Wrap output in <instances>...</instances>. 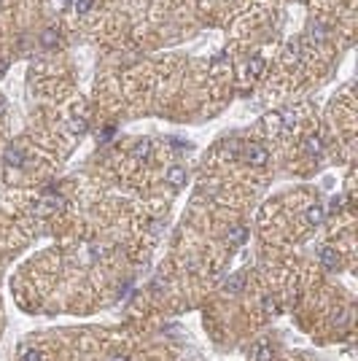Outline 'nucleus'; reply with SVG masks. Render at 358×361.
I'll use <instances>...</instances> for the list:
<instances>
[{"label": "nucleus", "instance_id": "10", "mask_svg": "<svg viewBox=\"0 0 358 361\" xmlns=\"http://www.w3.org/2000/svg\"><path fill=\"white\" fill-rule=\"evenodd\" d=\"M261 73H264V62H261L259 57H254L248 62V76H254V78H259Z\"/></svg>", "mask_w": 358, "mask_h": 361}, {"label": "nucleus", "instance_id": "12", "mask_svg": "<svg viewBox=\"0 0 358 361\" xmlns=\"http://www.w3.org/2000/svg\"><path fill=\"white\" fill-rule=\"evenodd\" d=\"M70 132H73V135H83V132H87V119H83V116L73 119V122H70Z\"/></svg>", "mask_w": 358, "mask_h": 361}, {"label": "nucleus", "instance_id": "7", "mask_svg": "<svg viewBox=\"0 0 358 361\" xmlns=\"http://www.w3.org/2000/svg\"><path fill=\"white\" fill-rule=\"evenodd\" d=\"M59 44V30L57 27H46L44 33H40V46L44 49H54Z\"/></svg>", "mask_w": 358, "mask_h": 361}, {"label": "nucleus", "instance_id": "21", "mask_svg": "<svg viewBox=\"0 0 358 361\" xmlns=\"http://www.w3.org/2000/svg\"><path fill=\"white\" fill-rule=\"evenodd\" d=\"M6 68H8V65H6L3 59H0V76H6Z\"/></svg>", "mask_w": 358, "mask_h": 361}, {"label": "nucleus", "instance_id": "1", "mask_svg": "<svg viewBox=\"0 0 358 361\" xmlns=\"http://www.w3.org/2000/svg\"><path fill=\"white\" fill-rule=\"evenodd\" d=\"M245 159L250 165H256V167H261V165H267V159H269V151L261 143H248L245 146Z\"/></svg>", "mask_w": 358, "mask_h": 361}, {"label": "nucleus", "instance_id": "5", "mask_svg": "<svg viewBox=\"0 0 358 361\" xmlns=\"http://www.w3.org/2000/svg\"><path fill=\"white\" fill-rule=\"evenodd\" d=\"M151 154H154V143L149 141V137H140V141L135 143V148H132L135 159H151Z\"/></svg>", "mask_w": 358, "mask_h": 361}, {"label": "nucleus", "instance_id": "4", "mask_svg": "<svg viewBox=\"0 0 358 361\" xmlns=\"http://www.w3.org/2000/svg\"><path fill=\"white\" fill-rule=\"evenodd\" d=\"M250 361H272V345L269 343H256L254 350H250Z\"/></svg>", "mask_w": 358, "mask_h": 361}, {"label": "nucleus", "instance_id": "17", "mask_svg": "<svg viewBox=\"0 0 358 361\" xmlns=\"http://www.w3.org/2000/svg\"><path fill=\"white\" fill-rule=\"evenodd\" d=\"M261 307H264L267 313H275V310H278V302L269 299V296H264V299H261Z\"/></svg>", "mask_w": 358, "mask_h": 361}, {"label": "nucleus", "instance_id": "23", "mask_svg": "<svg viewBox=\"0 0 358 361\" xmlns=\"http://www.w3.org/2000/svg\"><path fill=\"white\" fill-rule=\"evenodd\" d=\"M113 361H127V356H116Z\"/></svg>", "mask_w": 358, "mask_h": 361}, {"label": "nucleus", "instance_id": "19", "mask_svg": "<svg viewBox=\"0 0 358 361\" xmlns=\"http://www.w3.org/2000/svg\"><path fill=\"white\" fill-rule=\"evenodd\" d=\"M22 361H40V353H38V350H25Z\"/></svg>", "mask_w": 358, "mask_h": 361}, {"label": "nucleus", "instance_id": "20", "mask_svg": "<svg viewBox=\"0 0 358 361\" xmlns=\"http://www.w3.org/2000/svg\"><path fill=\"white\" fill-rule=\"evenodd\" d=\"M111 135H113V127H108V130L102 132V141H111Z\"/></svg>", "mask_w": 358, "mask_h": 361}, {"label": "nucleus", "instance_id": "6", "mask_svg": "<svg viewBox=\"0 0 358 361\" xmlns=\"http://www.w3.org/2000/svg\"><path fill=\"white\" fill-rule=\"evenodd\" d=\"M245 289V275H229V278L224 280V291L226 294H240V291H243Z\"/></svg>", "mask_w": 358, "mask_h": 361}, {"label": "nucleus", "instance_id": "18", "mask_svg": "<svg viewBox=\"0 0 358 361\" xmlns=\"http://www.w3.org/2000/svg\"><path fill=\"white\" fill-rule=\"evenodd\" d=\"M342 203H345V197H334V199H331V213H340V210L345 208Z\"/></svg>", "mask_w": 358, "mask_h": 361}, {"label": "nucleus", "instance_id": "2", "mask_svg": "<svg viewBox=\"0 0 358 361\" xmlns=\"http://www.w3.org/2000/svg\"><path fill=\"white\" fill-rule=\"evenodd\" d=\"M318 259H321V264L326 270H336V267H340V253H336L331 246H323L318 251Z\"/></svg>", "mask_w": 358, "mask_h": 361}, {"label": "nucleus", "instance_id": "13", "mask_svg": "<svg viewBox=\"0 0 358 361\" xmlns=\"http://www.w3.org/2000/svg\"><path fill=\"white\" fill-rule=\"evenodd\" d=\"M307 154L310 156H321V137H307Z\"/></svg>", "mask_w": 358, "mask_h": 361}, {"label": "nucleus", "instance_id": "14", "mask_svg": "<svg viewBox=\"0 0 358 361\" xmlns=\"http://www.w3.org/2000/svg\"><path fill=\"white\" fill-rule=\"evenodd\" d=\"M92 6H94V0H76V11H78V14L92 11Z\"/></svg>", "mask_w": 358, "mask_h": 361}, {"label": "nucleus", "instance_id": "22", "mask_svg": "<svg viewBox=\"0 0 358 361\" xmlns=\"http://www.w3.org/2000/svg\"><path fill=\"white\" fill-rule=\"evenodd\" d=\"M3 111H6V103H3V100H0V116H3Z\"/></svg>", "mask_w": 358, "mask_h": 361}, {"label": "nucleus", "instance_id": "8", "mask_svg": "<svg viewBox=\"0 0 358 361\" xmlns=\"http://www.w3.org/2000/svg\"><path fill=\"white\" fill-rule=\"evenodd\" d=\"M167 180H170V186H183V180H186V170L183 167H178V165H173L170 170H167Z\"/></svg>", "mask_w": 358, "mask_h": 361}, {"label": "nucleus", "instance_id": "11", "mask_svg": "<svg viewBox=\"0 0 358 361\" xmlns=\"http://www.w3.org/2000/svg\"><path fill=\"white\" fill-rule=\"evenodd\" d=\"M6 162H8V165H14V167H22V151H19V148H8Z\"/></svg>", "mask_w": 358, "mask_h": 361}, {"label": "nucleus", "instance_id": "24", "mask_svg": "<svg viewBox=\"0 0 358 361\" xmlns=\"http://www.w3.org/2000/svg\"><path fill=\"white\" fill-rule=\"evenodd\" d=\"M0 3H3V0H0Z\"/></svg>", "mask_w": 358, "mask_h": 361}, {"label": "nucleus", "instance_id": "9", "mask_svg": "<svg viewBox=\"0 0 358 361\" xmlns=\"http://www.w3.org/2000/svg\"><path fill=\"white\" fill-rule=\"evenodd\" d=\"M245 237H248V232H245V227H235V229H231L229 232V235H226V243H229V246H243V243H245Z\"/></svg>", "mask_w": 358, "mask_h": 361}, {"label": "nucleus", "instance_id": "16", "mask_svg": "<svg viewBox=\"0 0 358 361\" xmlns=\"http://www.w3.org/2000/svg\"><path fill=\"white\" fill-rule=\"evenodd\" d=\"M267 127L269 130H280V113H269L267 116Z\"/></svg>", "mask_w": 358, "mask_h": 361}, {"label": "nucleus", "instance_id": "15", "mask_svg": "<svg viewBox=\"0 0 358 361\" xmlns=\"http://www.w3.org/2000/svg\"><path fill=\"white\" fill-rule=\"evenodd\" d=\"M310 35H312V41H323V38H326V27H323V25H312Z\"/></svg>", "mask_w": 358, "mask_h": 361}, {"label": "nucleus", "instance_id": "3", "mask_svg": "<svg viewBox=\"0 0 358 361\" xmlns=\"http://www.w3.org/2000/svg\"><path fill=\"white\" fill-rule=\"evenodd\" d=\"M304 218H307L310 227H321L323 221H326V208L323 205H310L307 213H304Z\"/></svg>", "mask_w": 358, "mask_h": 361}]
</instances>
